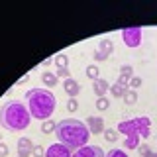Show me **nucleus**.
I'll list each match as a JSON object with an SVG mask.
<instances>
[{"instance_id": "f257e3e1", "label": "nucleus", "mask_w": 157, "mask_h": 157, "mask_svg": "<svg viewBox=\"0 0 157 157\" xmlns=\"http://www.w3.org/2000/svg\"><path fill=\"white\" fill-rule=\"evenodd\" d=\"M55 136L59 144L67 145L71 151L88 145V140H90V132H88L86 124L77 118H63L61 122H57Z\"/></svg>"}, {"instance_id": "f03ea898", "label": "nucleus", "mask_w": 157, "mask_h": 157, "mask_svg": "<svg viewBox=\"0 0 157 157\" xmlns=\"http://www.w3.org/2000/svg\"><path fill=\"white\" fill-rule=\"evenodd\" d=\"M26 106H28L32 118H36L39 122H45V120H51L53 112H55L57 98L49 88L36 86L26 92Z\"/></svg>"}, {"instance_id": "7ed1b4c3", "label": "nucleus", "mask_w": 157, "mask_h": 157, "mask_svg": "<svg viewBox=\"0 0 157 157\" xmlns=\"http://www.w3.org/2000/svg\"><path fill=\"white\" fill-rule=\"evenodd\" d=\"M32 122L28 106L20 100H6L0 106V126L10 134L24 132Z\"/></svg>"}, {"instance_id": "20e7f679", "label": "nucleus", "mask_w": 157, "mask_h": 157, "mask_svg": "<svg viewBox=\"0 0 157 157\" xmlns=\"http://www.w3.org/2000/svg\"><path fill=\"white\" fill-rule=\"evenodd\" d=\"M141 39H144V29H141L140 26L122 29V41L126 43V47H140Z\"/></svg>"}, {"instance_id": "39448f33", "label": "nucleus", "mask_w": 157, "mask_h": 157, "mask_svg": "<svg viewBox=\"0 0 157 157\" xmlns=\"http://www.w3.org/2000/svg\"><path fill=\"white\" fill-rule=\"evenodd\" d=\"M114 53V41L112 39H100L98 41V47H96V51H94V55H92V59H94L96 63H100V61H106L108 57Z\"/></svg>"}, {"instance_id": "423d86ee", "label": "nucleus", "mask_w": 157, "mask_h": 157, "mask_svg": "<svg viewBox=\"0 0 157 157\" xmlns=\"http://www.w3.org/2000/svg\"><path fill=\"white\" fill-rule=\"evenodd\" d=\"M73 157H106V151L100 145H85L73 151Z\"/></svg>"}, {"instance_id": "0eeeda50", "label": "nucleus", "mask_w": 157, "mask_h": 157, "mask_svg": "<svg viewBox=\"0 0 157 157\" xmlns=\"http://www.w3.org/2000/svg\"><path fill=\"white\" fill-rule=\"evenodd\" d=\"M134 124H136L137 134L141 136V140H147V137L151 136V120L147 116H137V118H134Z\"/></svg>"}, {"instance_id": "6e6552de", "label": "nucleus", "mask_w": 157, "mask_h": 157, "mask_svg": "<svg viewBox=\"0 0 157 157\" xmlns=\"http://www.w3.org/2000/svg\"><path fill=\"white\" fill-rule=\"evenodd\" d=\"M45 157H73V151L69 149L67 145L55 141V144H51L45 149Z\"/></svg>"}, {"instance_id": "1a4fd4ad", "label": "nucleus", "mask_w": 157, "mask_h": 157, "mask_svg": "<svg viewBox=\"0 0 157 157\" xmlns=\"http://www.w3.org/2000/svg\"><path fill=\"white\" fill-rule=\"evenodd\" d=\"M86 128H88V132L90 134H94V136H98V134H104V120H102V116H88L86 118Z\"/></svg>"}, {"instance_id": "9d476101", "label": "nucleus", "mask_w": 157, "mask_h": 157, "mask_svg": "<svg viewBox=\"0 0 157 157\" xmlns=\"http://www.w3.org/2000/svg\"><path fill=\"white\" fill-rule=\"evenodd\" d=\"M92 90H94L96 98H100V96H106V92L110 90V82H108L106 78H96V81L92 82Z\"/></svg>"}, {"instance_id": "9b49d317", "label": "nucleus", "mask_w": 157, "mask_h": 157, "mask_svg": "<svg viewBox=\"0 0 157 157\" xmlns=\"http://www.w3.org/2000/svg\"><path fill=\"white\" fill-rule=\"evenodd\" d=\"M63 88H65V92L71 98H77L78 92H81V85H78L75 78H65V81H63Z\"/></svg>"}, {"instance_id": "f8f14e48", "label": "nucleus", "mask_w": 157, "mask_h": 157, "mask_svg": "<svg viewBox=\"0 0 157 157\" xmlns=\"http://www.w3.org/2000/svg\"><path fill=\"white\" fill-rule=\"evenodd\" d=\"M39 78H41V82L45 85V88H53V86H57V85H59V78H57V75H55V73L43 71Z\"/></svg>"}, {"instance_id": "ddd939ff", "label": "nucleus", "mask_w": 157, "mask_h": 157, "mask_svg": "<svg viewBox=\"0 0 157 157\" xmlns=\"http://www.w3.org/2000/svg\"><path fill=\"white\" fill-rule=\"evenodd\" d=\"M140 141H141V137H140V136H128L126 140L122 141V144H124L126 149H137V147L141 145Z\"/></svg>"}, {"instance_id": "4468645a", "label": "nucleus", "mask_w": 157, "mask_h": 157, "mask_svg": "<svg viewBox=\"0 0 157 157\" xmlns=\"http://www.w3.org/2000/svg\"><path fill=\"white\" fill-rule=\"evenodd\" d=\"M130 90L128 86H124V85H118V82H114V85L110 86V94L114 96V98H124V94Z\"/></svg>"}, {"instance_id": "2eb2a0df", "label": "nucleus", "mask_w": 157, "mask_h": 157, "mask_svg": "<svg viewBox=\"0 0 157 157\" xmlns=\"http://www.w3.org/2000/svg\"><path fill=\"white\" fill-rule=\"evenodd\" d=\"M85 73H86V77L90 78L92 82H94L96 78H100V69H98V65H94V63H90V65L85 69Z\"/></svg>"}, {"instance_id": "dca6fc26", "label": "nucleus", "mask_w": 157, "mask_h": 157, "mask_svg": "<svg viewBox=\"0 0 157 157\" xmlns=\"http://www.w3.org/2000/svg\"><path fill=\"white\" fill-rule=\"evenodd\" d=\"M53 63L57 65V69H69V57L65 53H59V55L53 57Z\"/></svg>"}, {"instance_id": "f3484780", "label": "nucleus", "mask_w": 157, "mask_h": 157, "mask_svg": "<svg viewBox=\"0 0 157 157\" xmlns=\"http://www.w3.org/2000/svg\"><path fill=\"white\" fill-rule=\"evenodd\" d=\"M122 100H124L128 106L136 104V102H137V90H132V88H130V90H128L126 94H124V98H122Z\"/></svg>"}, {"instance_id": "a211bd4d", "label": "nucleus", "mask_w": 157, "mask_h": 157, "mask_svg": "<svg viewBox=\"0 0 157 157\" xmlns=\"http://www.w3.org/2000/svg\"><path fill=\"white\" fill-rule=\"evenodd\" d=\"M55 128H57V122L45 120V122H41V134H51V132H55Z\"/></svg>"}, {"instance_id": "6ab92c4d", "label": "nucleus", "mask_w": 157, "mask_h": 157, "mask_svg": "<svg viewBox=\"0 0 157 157\" xmlns=\"http://www.w3.org/2000/svg\"><path fill=\"white\" fill-rule=\"evenodd\" d=\"M110 108V100H108L106 96H100V98H96V110H100V112H104Z\"/></svg>"}, {"instance_id": "aec40b11", "label": "nucleus", "mask_w": 157, "mask_h": 157, "mask_svg": "<svg viewBox=\"0 0 157 157\" xmlns=\"http://www.w3.org/2000/svg\"><path fill=\"white\" fill-rule=\"evenodd\" d=\"M120 77H124L130 81L132 77H134V69H132V65H122L120 67Z\"/></svg>"}, {"instance_id": "412c9836", "label": "nucleus", "mask_w": 157, "mask_h": 157, "mask_svg": "<svg viewBox=\"0 0 157 157\" xmlns=\"http://www.w3.org/2000/svg\"><path fill=\"white\" fill-rule=\"evenodd\" d=\"M18 149H33V144L29 137H20L18 140Z\"/></svg>"}, {"instance_id": "4be33fe9", "label": "nucleus", "mask_w": 157, "mask_h": 157, "mask_svg": "<svg viewBox=\"0 0 157 157\" xmlns=\"http://www.w3.org/2000/svg\"><path fill=\"white\" fill-rule=\"evenodd\" d=\"M102 136H104L106 141H118V130H110V128H106Z\"/></svg>"}, {"instance_id": "5701e85b", "label": "nucleus", "mask_w": 157, "mask_h": 157, "mask_svg": "<svg viewBox=\"0 0 157 157\" xmlns=\"http://www.w3.org/2000/svg\"><path fill=\"white\" fill-rule=\"evenodd\" d=\"M141 85H144V78H141V77H136V75H134V77L130 78V85H128V86H130L132 90H137V88H140Z\"/></svg>"}, {"instance_id": "b1692460", "label": "nucleus", "mask_w": 157, "mask_h": 157, "mask_svg": "<svg viewBox=\"0 0 157 157\" xmlns=\"http://www.w3.org/2000/svg\"><path fill=\"white\" fill-rule=\"evenodd\" d=\"M137 151H140L141 157H151V153H153V151H151V147L147 145V144H141L140 147H137Z\"/></svg>"}, {"instance_id": "393cba45", "label": "nucleus", "mask_w": 157, "mask_h": 157, "mask_svg": "<svg viewBox=\"0 0 157 157\" xmlns=\"http://www.w3.org/2000/svg\"><path fill=\"white\" fill-rule=\"evenodd\" d=\"M106 157H130L126 153V149H110L106 153Z\"/></svg>"}, {"instance_id": "a878e982", "label": "nucleus", "mask_w": 157, "mask_h": 157, "mask_svg": "<svg viewBox=\"0 0 157 157\" xmlns=\"http://www.w3.org/2000/svg\"><path fill=\"white\" fill-rule=\"evenodd\" d=\"M32 157H45V147H43V145H33Z\"/></svg>"}, {"instance_id": "bb28decb", "label": "nucleus", "mask_w": 157, "mask_h": 157, "mask_svg": "<svg viewBox=\"0 0 157 157\" xmlns=\"http://www.w3.org/2000/svg\"><path fill=\"white\" fill-rule=\"evenodd\" d=\"M67 110H69V112H77V110H78V102H77V98H69V102H67Z\"/></svg>"}, {"instance_id": "cd10ccee", "label": "nucleus", "mask_w": 157, "mask_h": 157, "mask_svg": "<svg viewBox=\"0 0 157 157\" xmlns=\"http://www.w3.org/2000/svg\"><path fill=\"white\" fill-rule=\"evenodd\" d=\"M55 75H57V78H71V73H69V69H57L55 71Z\"/></svg>"}, {"instance_id": "c85d7f7f", "label": "nucleus", "mask_w": 157, "mask_h": 157, "mask_svg": "<svg viewBox=\"0 0 157 157\" xmlns=\"http://www.w3.org/2000/svg\"><path fill=\"white\" fill-rule=\"evenodd\" d=\"M10 153V149H8V145L4 144V141H0V157H6Z\"/></svg>"}, {"instance_id": "c756f323", "label": "nucleus", "mask_w": 157, "mask_h": 157, "mask_svg": "<svg viewBox=\"0 0 157 157\" xmlns=\"http://www.w3.org/2000/svg\"><path fill=\"white\" fill-rule=\"evenodd\" d=\"M32 155V149H18V157H29Z\"/></svg>"}, {"instance_id": "7c9ffc66", "label": "nucleus", "mask_w": 157, "mask_h": 157, "mask_svg": "<svg viewBox=\"0 0 157 157\" xmlns=\"http://www.w3.org/2000/svg\"><path fill=\"white\" fill-rule=\"evenodd\" d=\"M28 81H29V73H26V75H24L22 78H20V81L16 82V85H18V86H20V85H26V82H28Z\"/></svg>"}, {"instance_id": "2f4dec72", "label": "nucleus", "mask_w": 157, "mask_h": 157, "mask_svg": "<svg viewBox=\"0 0 157 157\" xmlns=\"http://www.w3.org/2000/svg\"><path fill=\"white\" fill-rule=\"evenodd\" d=\"M51 63H53V57H47V59H45V61H43V63H41V65H43V67H49V65H51Z\"/></svg>"}, {"instance_id": "473e14b6", "label": "nucleus", "mask_w": 157, "mask_h": 157, "mask_svg": "<svg viewBox=\"0 0 157 157\" xmlns=\"http://www.w3.org/2000/svg\"><path fill=\"white\" fill-rule=\"evenodd\" d=\"M151 157H157V151H153V153H151Z\"/></svg>"}, {"instance_id": "72a5a7b5", "label": "nucleus", "mask_w": 157, "mask_h": 157, "mask_svg": "<svg viewBox=\"0 0 157 157\" xmlns=\"http://www.w3.org/2000/svg\"><path fill=\"white\" fill-rule=\"evenodd\" d=\"M0 141H2V134H0Z\"/></svg>"}]
</instances>
